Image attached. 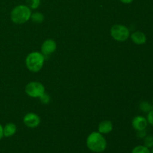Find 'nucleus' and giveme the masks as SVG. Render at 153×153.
Wrapping results in <instances>:
<instances>
[{
    "instance_id": "1",
    "label": "nucleus",
    "mask_w": 153,
    "mask_h": 153,
    "mask_svg": "<svg viewBox=\"0 0 153 153\" xmlns=\"http://www.w3.org/2000/svg\"><path fill=\"white\" fill-rule=\"evenodd\" d=\"M107 145L105 137L99 131H94L87 137L86 146L88 149L93 152H103L107 148Z\"/></svg>"
},
{
    "instance_id": "2",
    "label": "nucleus",
    "mask_w": 153,
    "mask_h": 153,
    "mask_svg": "<svg viewBox=\"0 0 153 153\" xmlns=\"http://www.w3.org/2000/svg\"><path fill=\"white\" fill-rule=\"evenodd\" d=\"M31 10L26 4H19L12 9L10 19L16 24H23L31 18Z\"/></svg>"
},
{
    "instance_id": "3",
    "label": "nucleus",
    "mask_w": 153,
    "mask_h": 153,
    "mask_svg": "<svg viewBox=\"0 0 153 153\" xmlns=\"http://www.w3.org/2000/svg\"><path fill=\"white\" fill-rule=\"evenodd\" d=\"M45 57L41 52H32L28 55L25 59V65L28 70L37 73L43 68Z\"/></svg>"
},
{
    "instance_id": "4",
    "label": "nucleus",
    "mask_w": 153,
    "mask_h": 153,
    "mask_svg": "<svg viewBox=\"0 0 153 153\" xmlns=\"http://www.w3.org/2000/svg\"><path fill=\"white\" fill-rule=\"evenodd\" d=\"M111 35L117 41H126L130 37V31L123 25H114L111 28Z\"/></svg>"
},
{
    "instance_id": "5",
    "label": "nucleus",
    "mask_w": 153,
    "mask_h": 153,
    "mask_svg": "<svg viewBox=\"0 0 153 153\" xmlns=\"http://www.w3.org/2000/svg\"><path fill=\"white\" fill-rule=\"evenodd\" d=\"M25 93L33 98H40L45 93V87L38 82H31L25 87Z\"/></svg>"
},
{
    "instance_id": "6",
    "label": "nucleus",
    "mask_w": 153,
    "mask_h": 153,
    "mask_svg": "<svg viewBox=\"0 0 153 153\" xmlns=\"http://www.w3.org/2000/svg\"><path fill=\"white\" fill-rule=\"evenodd\" d=\"M23 123L28 128H36L40 123V118L34 113H28L23 117Z\"/></svg>"
},
{
    "instance_id": "7",
    "label": "nucleus",
    "mask_w": 153,
    "mask_h": 153,
    "mask_svg": "<svg viewBox=\"0 0 153 153\" xmlns=\"http://www.w3.org/2000/svg\"><path fill=\"white\" fill-rule=\"evenodd\" d=\"M57 49V44L55 41L52 39L45 40L41 46V53L43 55H49L53 53Z\"/></svg>"
},
{
    "instance_id": "8",
    "label": "nucleus",
    "mask_w": 153,
    "mask_h": 153,
    "mask_svg": "<svg viewBox=\"0 0 153 153\" xmlns=\"http://www.w3.org/2000/svg\"><path fill=\"white\" fill-rule=\"evenodd\" d=\"M131 125H132L133 128L136 131L144 130L148 126L147 120L143 116H137L133 118Z\"/></svg>"
},
{
    "instance_id": "9",
    "label": "nucleus",
    "mask_w": 153,
    "mask_h": 153,
    "mask_svg": "<svg viewBox=\"0 0 153 153\" xmlns=\"http://www.w3.org/2000/svg\"><path fill=\"white\" fill-rule=\"evenodd\" d=\"M130 37L133 43L137 45H143L146 42V34L142 31H134L130 35Z\"/></svg>"
},
{
    "instance_id": "10",
    "label": "nucleus",
    "mask_w": 153,
    "mask_h": 153,
    "mask_svg": "<svg viewBox=\"0 0 153 153\" xmlns=\"http://www.w3.org/2000/svg\"><path fill=\"white\" fill-rule=\"evenodd\" d=\"M113 130V124L110 120H103L98 126V131L102 134H108Z\"/></svg>"
},
{
    "instance_id": "11",
    "label": "nucleus",
    "mask_w": 153,
    "mask_h": 153,
    "mask_svg": "<svg viewBox=\"0 0 153 153\" xmlns=\"http://www.w3.org/2000/svg\"><path fill=\"white\" fill-rule=\"evenodd\" d=\"M16 132V126L13 123H7L3 127V134L4 137H10L14 135Z\"/></svg>"
},
{
    "instance_id": "12",
    "label": "nucleus",
    "mask_w": 153,
    "mask_h": 153,
    "mask_svg": "<svg viewBox=\"0 0 153 153\" xmlns=\"http://www.w3.org/2000/svg\"><path fill=\"white\" fill-rule=\"evenodd\" d=\"M30 19L35 23H41L44 20V16L40 12H34V13H31Z\"/></svg>"
},
{
    "instance_id": "13",
    "label": "nucleus",
    "mask_w": 153,
    "mask_h": 153,
    "mask_svg": "<svg viewBox=\"0 0 153 153\" xmlns=\"http://www.w3.org/2000/svg\"><path fill=\"white\" fill-rule=\"evenodd\" d=\"M131 153H151V151L144 145H138L133 148Z\"/></svg>"
},
{
    "instance_id": "14",
    "label": "nucleus",
    "mask_w": 153,
    "mask_h": 153,
    "mask_svg": "<svg viewBox=\"0 0 153 153\" xmlns=\"http://www.w3.org/2000/svg\"><path fill=\"white\" fill-rule=\"evenodd\" d=\"M140 109L143 112V113H148L153 109L152 104L149 103L147 101L142 102L140 104Z\"/></svg>"
},
{
    "instance_id": "15",
    "label": "nucleus",
    "mask_w": 153,
    "mask_h": 153,
    "mask_svg": "<svg viewBox=\"0 0 153 153\" xmlns=\"http://www.w3.org/2000/svg\"><path fill=\"white\" fill-rule=\"evenodd\" d=\"M41 0H26V5L30 9L35 10L37 9L40 5Z\"/></svg>"
},
{
    "instance_id": "16",
    "label": "nucleus",
    "mask_w": 153,
    "mask_h": 153,
    "mask_svg": "<svg viewBox=\"0 0 153 153\" xmlns=\"http://www.w3.org/2000/svg\"><path fill=\"white\" fill-rule=\"evenodd\" d=\"M143 145L149 149L153 147V135H146L143 138Z\"/></svg>"
},
{
    "instance_id": "17",
    "label": "nucleus",
    "mask_w": 153,
    "mask_h": 153,
    "mask_svg": "<svg viewBox=\"0 0 153 153\" xmlns=\"http://www.w3.org/2000/svg\"><path fill=\"white\" fill-rule=\"evenodd\" d=\"M40 100L42 103H43V104H48V103L50 102V97L49 96V94L44 93V94L40 97Z\"/></svg>"
},
{
    "instance_id": "18",
    "label": "nucleus",
    "mask_w": 153,
    "mask_h": 153,
    "mask_svg": "<svg viewBox=\"0 0 153 153\" xmlns=\"http://www.w3.org/2000/svg\"><path fill=\"white\" fill-rule=\"evenodd\" d=\"M146 120H147L148 123H149V125L152 126H153V109L147 113Z\"/></svg>"
},
{
    "instance_id": "19",
    "label": "nucleus",
    "mask_w": 153,
    "mask_h": 153,
    "mask_svg": "<svg viewBox=\"0 0 153 153\" xmlns=\"http://www.w3.org/2000/svg\"><path fill=\"white\" fill-rule=\"evenodd\" d=\"M146 135H147V133H146V129L140 130V131H137V137H139V138L143 139Z\"/></svg>"
},
{
    "instance_id": "20",
    "label": "nucleus",
    "mask_w": 153,
    "mask_h": 153,
    "mask_svg": "<svg viewBox=\"0 0 153 153\" xmlns=\"http://www.w3.org/2000/svg\"><path fill=\"white\" fill-rule=\"evenodd\" d=\"M3 137H4V134H3V126L0 123V140L2 139Z\"/></svg>"
},
{
    "instance_id": "21",
    "label": "nucleus",
    "mask_w": 153,
    "mask_h": 153,
    "mask_svg": "<svg viewBox=\"0 0 153 153\" xmlns=\"http://www.w3.org/2000/svg\"><path fill=\"white\" fill-rule=\"evenodd\" d=\"M120 1L122 3H123V4H130V3L132 2L134 0H120Z\"/></svg>"
},
{
    "instance_id": "22",
    "label": "nucleus",
    "mask_w": 153,
    "mask_h": 153,
    "mask_svg": "<svg viewBox=\"0 0 153 153\" xmlns=\"http://www.w3.org/2000/svg\"><path fill=\"white\" fill-rule=\"evenodd\" d=\"M151 153H153V147L152 148V151H151Z\"/></svg>"
},
{
    "instance_id": "23",
    "label": "nucleus",
    "mask_w": 153,
    "mask_h": 153,
    "mask_svg": "<svg viewBox=\"0 0 153 153\" xmlns=\"http://www.w3.org/2000/svg\"><path fill=\"white\" fill-rule=\"evenodd\" d=\"M152 105H153V99H152Z\"/></svg>"
}]
</instances>
